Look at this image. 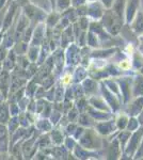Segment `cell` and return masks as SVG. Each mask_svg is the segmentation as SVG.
<instances>
[{
  "instance_id": "obj_1",
  "label": "cell",
  "mask_w": 143,
  "mask_h": 160,
  "mask_svg": "<svg viewBox=\"0 0 143 160\" xmlns=\"http://www.w3.org/2000/svg\"><path fill=\"white\" fill-rule=\"evenodd\" d=\"M79 144L85 149L98 148L100 145V140L98 136L92 129L84 130L82 136L79 137Z\"/></svg>"
},
{
  "instance_id": "obj_2",
  "label": "cell",
  "mask_w": 143,
  "mask_h": 160,
  "mask_svg": "<svg viewBox=\"0 0 143 160\" xmlns=\"http://www.w3.org/2000/svg\"><path fill=\"white\" fill-rule=\"evenodd\" d=\"M46 37V24L45 22H41L35 25V28L33 29L32 37H31L29 45L41 46L44 42Z\"/></svg>"
},
{
  "instance_id": "obj_3",
  "label": "cell",
  "mask_w": 143,
  "mask_h": 160,
  "mask_svg": "<svg viewBox=\"0 0 143 160\" xmlns=\"http://www.w3.org/2000/svg\"><path fill=\"white\" fill-rule=\"evenodd\" d=\"M17 1H13L11 7L8 9V11L4 13V17H3V22H2V26H1V32L4 33L7 32L8 30L10 29L12 25V22L15 17V13H16V10H17Z\"/></svg>"
},
{
  "instance_id": "obj_4",
  "label": "cell",
  "mask_w": 143,
  "mask_h": 160,
  "mask_svg": "<svg viewBox=\"0 0 143 160\" xmlns=\"http://www.w3.org/2000/svg\"><path fill=\"white\" fill-rule=\"evenodd\" d=\"M10 87H11V73L4 69L0 72V91L8 98V95L10 93Z\"/></svg>"
},
{
  "instance_id": "obj_5",
  "label": "cell",
  "mask_w": 143,
  "mask_h": 160,
  "mask_svg": "<svg viewBox=\"0 0 143 160\" xmlns=\"http://www.w3.org/2000/svg\"><path fill=\"white\" fill-rule=\"evenodd\" d=\"M10 146V133L7 125L0 124V152H8Z\"/></svg>"
},
{
  "instance_id": "obj_6",
  "label": "cell",
  "mask_w": 143,
  "mask_h": 160,
  "mask_svg": "<svg viewBox=\"0 0 143 160\" xmlns=\"http://www.w3.org/2000/svg\"><path fill=\"white\" fill-rule=\"evenodd\" d=\"M66 61L67 64H77L80 62V51L76 46V44H72L66 51Z\"/></svg>"
},
{
  "instance_id": "obj_7",
  "label": "cell",
  "mask_w": 143,
  "mask_h": 160,
  "mask_svg": "<svg viewBox=\"0 0 143 160\" xmlns=\"http://www.w3.org/2000/svg\"><path fill=\"white\" fill-rule=\"evenodd\" d=\"M141 136H142V132L141 131H137V132L134 133V136L131 137V139L128 141V146H127L126 148V154L127 155H130L132 153H135V152L137 151L138 146H139V143H140V140H141Z\"/></svg>"
},
{
  "instance_id": "obj_8",
  "label": "cell",
  "mask_w": 143,
  "mask_h": 160,
  "mask_svg": "<svg viewBox=\"0 0 143 160\" xmlns=\"http://www.w3.org/2000/svg\"><path fill=\"white\" fill-rule=\"evenodd\" d=\"M140 0H128V4L126 8V19L130 22L137 14V10L139 7Z\"/></svg>"
},
{
  "instance_id": "obj_9",
  "label": "cell",
  "mask_w": 143,
  "mask_h": 160,
  "mask_svg": "<svg viewBox=\"0 0 143 160\" xmlns=\"http://www.w3.org/2000/svg\"><path fill=\"white\" fill-rule=\"evenodd\" d=\"M40 50H41V46H35V45H29L28 46V49L26 51V56L29 59L30 62L32 63H36L40 56Z\"/></svg>"
},
{
  "instance_id": "obj_10",
  "label": "cell",
  "mask_w": 143,
  "mask_h": 160,
  "mask_svg": "<svg viewBox=\"0 0 143 160\" xmlns=\"http://www.w3.org/2000/svg\"><path fill=\"white\" fill-rule=\"evenodd\" d=\"M10 118H11V114H10L9 102L4 100L2 104H0V124L7 125V123L9 122Z\"/></svg>"
},
{
  "instance_id": "obj_11",
  "label": "cell",
  "mask_w": 143,
  "mask_h": 160,
  "mask_svg": "<svg viewBox=\"0 0 143 160\" xmlns=\"http://www.w3.org/2000/svg\"><path fill=\"white\" fill-rule=\"evenodd\" d=\"M29 2L46 13H50L53 11V6H51L50 0H29Z\"/></svg>"
},
{
  "instance_id": "obj_12",
  "label": "cell",
  "mask_w": 143,
  "mask_h": 160,
  "mask_svg": "<svg viewBox=\"0 0 143 160\" xmlns=\"http://www.w3.org/2000/svg\"><path fill=\"white\" fill-rule=\"evenodd\" d=\"M63 51L62 50H57L56 52L54 53V56H53V68H56V73H59L60 71H61V68H62V66H63Z\"/></svg>"
},
{
  "instance_id": "obj_13",
  "label": "cell",
  "mask_w": 143,
  "mask_h": 160,
  "mask_svg": "<svg viewBox=\"0 0 143 160\" xmlns=\"http://www.w3.org/2000/svg\"><path fill=\"white\" fill-rule=\"evenodd\" d=\"M88 14L90 16L94 17V18H100V17L103 16V10L100 7V4L96 3V2H93V3H91L87 7V15Z\"/></svg>"
},
{
  "instance_id": "obj_14",
  "label": "cell",
  "mask_w": 143,
  "mask_h": 160,
  "mask_svg": "<svg viewBox=\"0 0 143 160\" xmlns=\"http://www.w3.org/2000/svg\"><path fill=\"white\" fill-rule=\"evenodd\" d=\"M124 6H125V0H115L112 3V13L118 17L119 19L122 18L124 13Z\"/></svg>"
},
{
  "instance_id": "obj_15",
  "label": "cell",
  "mask_w": 143,
  "mask_h": 160,
  "mask_svg": "<svg viewBox=\"0 0 143 160\" xmlns=\"http://www.w3.org/2000/svg\"><path fill=\"white\" fill-rule=\"evenodd\" d=\"M59 20H60L59 13L57 11H51L49 13L47 18H45V24L48 28H54L59 24Z\"/></svg>"
},
{
  "instance_id": "obj_16",
  "label": "cell",
  "mask_w": 143,
  "mask_h": 160,
  "mask_svg": "<svg viewBox=\"0 0 143 160\" xmlns=\"http://www.w3.org/2000/svg\"><path fill=\"white\" fill-rule=\"evenodd\" d=\"M114 128H115V126H114V123L112 121L103 122L97 125L98 131H100V133H104V135H109V133H111L112 131H114Z\"/></svg>"
},
{
  "instance_id": "obj_17",
  "label": "cell",
  "mask_w": 143,
  "mask_h": 160,
  "mask_svg": "<svg viewBox=\"0 0 143 160\" xmlns=\"http://www.w3.org/2000/svg\"><path fill=\"white\" fill-rule=\"evenodd\" d=\"M35 127H38V129L42 131V132H48L53 128V124H51V122H49L48 120H46V118H42V120L38 121L35 123Z\"/></svg>"
},
{
  "instance_id": "obj_18",
  "label": "cell",
  "mask_w": 143,
  "mask_h": 160,
  "mask_svg": "<svg viewBox=\"0 0 143 160\" xmlns=\"http://www.w3.org/2000/svg\"><path fill=\"white\" fill-rule=\"evenodd\" d=\"M71 4H72L71 0H56L54 11H57L58 13H62L63 11H65L66 9H69V8L71 7Z\"/></svg>"
},
{
  "instance_id": "obj_19",
  "label": "cell",
  "mask_w": 143,
  "mask_h": 160,
  "mask_svg": "<svg viewBox=\"0 0 143 160\" xmlns=\"http://www.w3.org/2000/svg\"><path fill=\"white\" fill-rule=\"evenodd\" d=\"M103 92H104V95H105L104 97H106V99L108 100V102L110 104L111 107H112L114 110L118 109V108H119V102L116 100L115 97H113L112 93L109 92L108 89H106V88H104V89H103Z\"/></svg>"
},
{
  "instance_id": "obj_20",
  "label": "cell",
  "mask_w": 143,
  "mask_h": 160,
  "mask_svg": "<svg viewBox=\"0 0 143 160\" xmlns=\"http://www.w3.org/2000/svg\"><path fill=\"white\" fill-rule=\"evenodd\" d=\"M134 30L137 33H143V12H138L134 22Z\"/></svg>"
},
{
  "instance_id": "obj_21",
  "label": "cell",
  "mask_w": 143,
  "mask_h": 160,
  "mask_svg": "<svg viewBox=\"0 0 143 160\" xmlns=\"http://www.w3.org/2000/svg\"><path fill=\"white\" fill-rule=\"evenodd\" d=\"M51 142L56 145H60L63 142V136H62L61 131L59 130H53L51 131Z\"/></svg>"
},
{
  "instance_id": "obj_22",
  "label": "cell",
  "mask_w": 143,
  "mask_h": 160,
  "mask_svg": "<svg viewBox=\"0 0 143 160\" xmlns=\"http://www.w3.org/2000/svg\"><path fill=\"white\" fill-rule=\"evenodd\" d=\"M143 108V97H139L131 106L132 114H140V111Z\"/></svg>"
},
{
  "instance_id": "obj_23",
  "label": "cell",
  "mask_w": 143,
  "mask_h": 160,
  "mask_svg": "<svg viewBox=\"0 0 143 160\" xmlns=\"http://www.w3.org/2000/svg\"><path fill=\"white\" fill-rule=\"evenodd\" d=\"M84 90L88 93H92L96 90V83L92 79H85L84 81Z\"/></svg>"
},
{
  "instance_id": "obj_24",
  "label": "cell",
  "mask_w": 143,
  "mask_h": 160,
  "mask_svg": "<svg viewBox=\"0 0 143 160\" xmlns=\"http://www.w3.org/2000/svg\"><path fill=\"white\" fill-rule=\"evenodd\" d=\"M90 102H91V105H93L95 108H98V109H101V110H108V108L105 102H104L103 100H100V98H97V97L91 98Z\"/></svg>"
},
{
  "instance_id": "obj_25",
  "label": "cell",
  "mask_w": 143,
  "mask_h": 160,
  "mask_svg": "<svg viewBox=\"0 0 143 160\" xmlns=\"http://www.w3.org/2000/svg\"><path fill=\"white\" fill-rule=\"evenodd\" d=\"M85 76H87L85 69L82 68H78L76 71H75V76H74L75 82H79V81H81V80L85 79Z\"/></svg>"
},
{
  "instance_id": "obj_26",
  "label": "cell",
  "mask_w": 143,
  "mask_h": 160,
  "mask_svg": "<svg viewBox=\"0 0 143 160\" xmlns=\"http://www.w3.org/2000/svg\"><path fill=\"white\" fill-rule=\"evenodd\" d=\"M113 18L114 15L112 12H107L104 15V24L107 26L108 28H111V26H113Z\"/></svg>"
},
{
  "instance_id": "obj_27",
  "label": "cell",
  "mask_w": 143,
  "mask_h": 160,
  "mask_svg": "<svg viewBox=\"0 0 143 160\" xmlns=\"http://www.w3.org/2000/svg\"><path fill=\"white\" fill-rule=\"evenodd\" d=\"M127 123H128V118L125 117V115H121L119 118V120L116 121V126H118L119 129H125L126 126H127Z\"/></svg>"
},
{
  "instance_id": "obj_28",
  "label": "cell",
  "mask_w": 143,
  "mask_h": 160,
  "mask_svg": "<svg viewBox=\"0 0 143 160\" xmlns=\"http://www.w3.org/2000/svg\"><path fill=\"white\" fill-rule=\"evenodd\" d=\"M135 93L136 95H143V78H138L135 86Z\"/></svg>"
},
{
  "instance_id": "obj_29",
  "label": "cell",
  "mask_w": 143,
  "mask_h": 160,
  "mask_svg": "<svg viewBox=\"0 0 143 160\" xmlns=\"http://www.w3.org/2000/svg\"><path fill=\"white\" fill-rule=\"evenodd\" d=\"M64 96V89L62 87H58V89L54 90V100L61 102Z\"/></svg>"
},
{
  "instance_id": "obj_30",
  "label": "cell",
  "mask_w": 143,
  "mask_h": 160,
  "mask_svg": "<svg viewBox=\"0 0 143 160\" xmlns=\"http://www.w3.org/2000/svg\"><path fill=\"white\" fill-rule=\"evenodd\" d=\"M119 152H120V148H119V140H115L113 142V144L110 146V155L111 157H115L116 155H119Z\"/></svg>"
},
{
  "instance_id": "obj_31",
  "label": "cell",
  "mask_w": 143,
  "mask_h": 160,
  "mask_svg": "<svg viewBox=\"0 0 143 160\" xmlns=\"http://www.w3.org/2000/svg\"><path fill=\"white\" fill-rule=\"evenodd\" d=\"M130 137V131H123V132L120 135V142H121V146L123 148L125 145V143L128 141V138Z\"/></svg>"
},
{
  "instance_id": "obj_32",
  "label": "cell",
  "mask_w": 143,
  "mask_h": 160,
  "mask_svg": "<svg viewBox=\"0 0 143 160\" xmlns=\"http://www.w3.org/2000/svg\"><path fill=\"white\" fill-rule=\"evenodd\" d=\"M127 124H128V127H127V128H128L129 131H134L137 128V126H138L137 120H136V118H132L130 121L128 120V123H127Z\"/></svg>"
},
{
  "instance_id": "obj_33",
  "label": "cell",
  "mask_w": 143,
  "mask_h": 160,
  "mask_svg": "<svg viewBox=\"0 0 143 160\" xmlns=\"http://www.w3.org/2000/svg\"><path fill=\"white\" fill-rule=\"evenodd\" d=\"M88 24H89V22H88V19L85 18V17H81V18L79 19V22H78V25H79V28H81L82 30H87V28H88Z\"/></svg>"
},
{
  "instance_id": "obj_34",
  "label": "cell",
  "mask_w": 143,
  "mask_h": 160,
  "mask_svg": "<svg viewBox=\"0 0 143 160\" xmlns=\"http://www.w3.org/2000/svg\"><path fill=\"white\" fill-rule=\"evenodd\" d=\"M72 2V6L73 7H80V6H84V3L85 2V0H71Z\"/></svg>"
},
{
  "instance_id": "obj_35",
  "label": "cell",
  "mask_w": 143,
  "mask_h": 160,
  "mask_svg": "<svg viewBox=\"0 0 143 160\" xmlns=\"http://www.w3.org/2000/svg\"><path fill=\"white\" fill-rule=\"evenodd\" d=\"M137 156H136V158H139V157H143V142L141 143V145L139 144V146H138V148H137Z\"/></svg>"
},
{
  "instance_id": "obj_36",
  "label": "cell",
  "mask_w": 143,
  "mask_h": 160,
  "mask_svg": "<svg viewBox=\"0 0 143 160\" xmlns=\"http://www.w3.org/2000/svg\"><path fill=\"white\" fill-rule=\"evenodd\" d=\"M101 2H103V4L105 7L111 8V6H112V3H113V0H101Z\"/></svg>"
},
{
  "instance_id": "obj_37",
  "label": "cell",
  "mask_w": 143,
  "mask_h": 160,
  "mask_svg": "<svg viewBox=\"0 0 143 160\" xmlns=\"http://www.w3.org/2000/svg\"><path fill=\"white\" fill-rule=\"evenodd\" d=\"M4 100H7V98L4 97V95L1 93V91H0V104H2V102H3Z\"/></svg>"
},
{
  "instance_id": "obj_38",
  "label": "cell",
  "mask_w": 143,
  "mask_h": 160,
  "mask_svg": "<svg viewBox=\"0 0 143 160\" xmlns=\"http://www.w3.org/2000/svg\"><path fill=\"white\" fill-rule=\"evenodd\" d=\"M50 2H51V6H53V11H54V2H56V0H50Z\"/></svg>"
}]
</instances>
